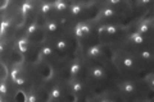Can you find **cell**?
<instances>
[{
  "label": "cell",
  "mask_w": 154,
  "mask_h": 102,
  "mask_svg": "<svg viewBox=\"0 0 154 102\" xmlns=\"http://www.w3.org/2000/svg\"><path fill=\"white\" fill-rule=\"evenodd\" d=\"M91 33V27L89 23L86 22H80L76 24L75 27V35L79 37V38H84L86 36H89Z\"/></svg>",
  "instance_id": "cell-1"
},
{
  "label": "cell",
  "mask_w": 154,
  "mask_h": 102,
  "mask_svg": "<svg viewBox=\"0 0 154 102\" xmlns=\"http://www.w3.org/2000/svg\"><path fill=\"white\" fill-rule=\"evenodd\" d=\"M118 88L125 95H132L136 92V84L132 80H123L118 84Z\"/></svg>",
  "instance_id": "cell-2"
},
{
  "label": "cell",
  "mask_w": 154,
  "mask_h": 102,
  "mask_svg": "<svg viewBox=\"0 0 154 102\" xmlns=\"http://www.w3.org/2000/svg\"><path fill=\"white\" fill-rule=\"evenodd\" d=\"M90 75L93 77L94 79L96 80H100V79H104L105 77H107V71H105V69L103 66H100V65H94V66H91L90 68Z\"/></svg>",
  "instance_id": "cell-3"
},
{
  "label": "cell",
  "mask_w": 154,
  "mask_h": 102,
  "mask_svg": "<svg viewBox=\"0 0 154 102\" xmlns=\"http://www.w3.org/2000/svg\"><path fill=\"white\" fill-rule=\"evenodd\" d=\"M119 61L126 69H136V61H135L134 56L131 55H121L119 56Z\"/></svg>",
  "instance_id": "cell-4"
},
{
  "label": "cell",
  "mask_w": 154,
  "mask_h": 102,
  "mask_svg": "<svg viewBox=\"0 0 154 102\" xmlns=\"http://www.w3.org/2000/svg\"><path fill=\"white\" fill-rule=\"evenodd\" d=\"M86 54H88V56L90 57V59H96V57L102 56L103 47H102V45H93V46H90L88 48Z\"/></svg>",
  "instance_id": "cell-5"
},
{
  "label": "cell",
  "mask_w": 154,
  "mask_h": 102,
  "mask_svg": "<svg viewBox=\"0 0 154 102\" xmlns=\"http://www.w3.org/2000/svg\"><path fill=\"white\" fill-rule=\"evenodd\" d=\"M69 89H71V92H73V93H80V92H82V89H84L82 82L76 79V78H72L69 80Z\"/></svg>",
  "instance_id": "cell-6"
},
{
  "label": "cell",
  "mask_w": 154,
  "mask_h": 102,
  "mask_svg": "<svg viewBox=\"0 0 154 102\" xmlns=\"http://www.w3.org/2000/svg\"><path fill=\"white\" fill-rule=\"evenodd\" d=\"M128 40L132 45H143V43L145 42V36L141 35V33H139V32H134L130 35Z\"/></svg>",
  "instance_id": "cell-7"
},
{
  "label": "cell",
  "mask_w": 154,
  "mask_h": 102,
  "mask_svg": "<svg viewBox=\"0 0 154 102\" xmlns=\"http://www.w3.org/2000/svg\"><path fill=\"white\" fill-rule=\"evenodd\" d=\"M116 16H117V10H116L114 8H110V7H105L99 12L100 18H112Z\"/></svg>",
  "instance_id": "cell-8"
},
{
  "label": "cell",
  "mask_w": 154,
  "mask_h": 102,
  "mask_svg": "<svg viewBox=\"0 0 154 102\" xmlns=\"http://www.w3.org/2000/svg\"><path fill=\"white\" fill-rule=\"evenodd\" d=\"M44 28L46 32H51L54 33L58 31V28H59V24H58V22L55 21V19H48V21L45 22L44 24Z\"/></svg>",
  "instance_id": "cell-9"
},
{
  "label": "cell",
  "mask_w": 154,
  "mask_h": 102,
  "mask_svg": "<svg viewBox=\"0 0 154 102\" xmlns=\"http://www.w3.org/2000/svg\"><path fill=\"white\" fill-rule=\"evenodd\" d=\"M137 56L139 59L143 60V61H150L153 59V54L150 50H148V48H143V50H139L137 51Z\"/></svg>",
  "instance_id": "cell-10"
},
{
  "label": "cell",
  "mask_w": 154,
  "mask_h": 102,
  "mask_svg": "<svg viewBox=\"0 0 154 102\" xmlns=\"http://www.w3.org/2000/svg\"><path fill=\"white\" fill-rule=\"evenodd\" d=\"M80 71H81V64L79 61H73L69 65V74H71V77L72 78H76V77L80 74Z\"/></svg>",
  "instance_id": "cell-11"
},
{
  "label": "cell",
  "mask_w": 154,
  "mask_h": 102,
  "mask_svg": "<svg viewBox=\"0 0 154 102\" xmlns=\"http://www.w3.org/2000/svg\"><path fill=\"white\" fill-rule=\"evenodd\" d=\"M150 28H152L150 23H149L148 21H143V22H140L137 24V31L136 32L141 33V35H145V33H148L149 31H150Z\"/></svg>",
  "instance_id": "cell-12"
},
{
  "label": "cell",
  "mask_w": 154,
  "mask_h": 102,
  "mask_svg": "<svg viewBox=\"0 0 154 102\" xmlns=\"http://www.w3.org/2000/svg\"><path fill=\"white\" fill-rule=\"evenodd\" d=\"M84 5L82 4H80V3H75V4H72V5L69 7V14L71 16H79L80 13H82L84 12Z\"/></svg>",
  "instance_id": "cell-13"
},
{
  "label": "cell",
  "mask_w": 154,
  "mask_h": 102,
  "mask_svg": "<svg viewBox=\"0 0 154 102\" xmlns=\"http://www.w3.org/2000/svg\"><path fill=\"white\" fill-rule=\"evenodd\" d=\"M62 97V88L59 86H54L49 92V98L50 100H59Z\"/></svg>",
  "instance_id": "cell-14"
},
{
  "label": "cell",
  "mask_w": 154,
  "mask_h": 102,
  "mask_svg": "<svg viewBox=\"0 0 154 102\" xmlns=\"http://www.w3.org/2000/svg\"><path fill=\"white\" fill-rule=\"evenodd\" d=\"M55 48H57V51H59V52H64L67 48H68V41H67L66 38H59V40H57Z\"/></svg>",
  "instance_id": "cell-15"
},
{
  "label": "cell",
  "mask_w": 154,
  "mask_h": 102,
  "mask_svg": "<svg viewBox=\"0 0 154 102\" xmlns=\"http://www.w3.org/2000/svg\"><path fill=\"white\" fill-rule=\"evenodd\" d=\"M53 8H54L57 12L63 13V12H66L67 9H68V4L64 3V1H60V0H58V1L53 3Z\"/></svg>",
  "instance_id": "cell-16"
},
{
  "label": "cell",
  "mask_w": 154,
  "mask_h": 102,
  "mask_svg": "<svg viewBox=\"0 0 154 102\" xmlns=\"http://www.w3.org/2000/svg\"><path fill=\"white\" fill-rule=\"evenodd\" d=\"M17 47H18L19 52H26L27 48H28V40L26 37L19 38V40L17 41Z\"/></svg>",
  "instance_id": "cell-17"
},
{
  "label": "cell",
  "mask_w": 154,
  "mask_h": 102,
  "mask_svg": "<svg viewBox=\"0 0 154 102\" xmlns=\"http://www.w3.org/2000/svg\"><path fill=\"white\" fill-rule=\"evenodd\" d=\"M53 54H54V51H53L51 46H42L41 50H40V57H42V59H46V57H50L53 56Z\"/></svg>",
  "instance_id": "cell-18"
},
{
  "label": "cell",
  "mask_w": 154,
  "mask_h": 102,
  "mask_svg": "<svg viewBox=\"0 0 154 102\" xmlns=\"http://www.w3.org/2000/svg\"><path fill=\"white\" fill-rule=\"evenodd\" d=\"M32 9H33V4L30 3V1H26V3H23V4H22L21 12H19V13H21L23 17H26V14H27V13H30Z\"/></svg>",
  "instance_id": "cell-19"
},
{
  "label": "cell",
  "mask_w": 154,
  "mask_h": 102,
  "mask_svg": "<svg viewBox=\"0 0 154 102\" xmlns=\"http://www.w3.org/2000/svg\"><path fill=\"white\" fill-rule=\"evenodd\" d=\"M37 32H38V26H37V23H36V22H32L30 26L27 27V35H28V36H33V35H36Z\"/></svg>",
  "instance_id": "cell-20"
},
{
  "label": "cell",
  "mask_w": 154,
  "mask_h": 102,
  "mask_svg": "<svg viewBox=\"0 0 154 102\" xmlns=\"http://www.w3.org/2000/svg\"><path fill=\"white\" fill-rule=\"evenodd\" d=\"M119 28L117 26H114V24H107V31H105V35L108 36H113L116 33L118 32Z\"/></svg>",
  "instance_id": "cell-21"
},
{
  "label": "cell",
  "mask_w": 154,
  "mask_h": 102,
  "mask_svg": "<svg viewBox=\"0 0 154 102\" xmlns=\"http://www.w3.org/2000/svg\"><path fill=\"white\" fill-rule=\"evenodd\" d=\"M51 9H54V8H53V4L51 3H42L41 5H40V12L42 14H48V13L51 10Z\"/></svg>",
  "instance_id": "cell-22"
},
{
  "label": "cell",
  "mask_w": 154,
  "mask_h": 102,
  "mask_svg": "<svg viewBox=\"0 0 154 102\" xmlns=\"http://www.w3.org/2000/svg\"><path fill=\"white\" fill-rule=\"evenodd\" d=\"M22 74H23V73L21 70V68H18V66H14L13 69H12V71H11V75H12V79L13 80H16L18 77H21Z\"/></svg>",
  "instance_id": "cell-23"
},
{
  "label": "cell",
  "mask_w": 154,
  "mask_h": 102,
  "mask_svg": "<svg viewBox=\"0 0 154 102\" xmlns=\"http://www.w3.org/2000/svg\"><path fill=\"white\" fill-rule=\"evenodd\" d=\"M12 22H13V19H12V18H9V19H5V21H3V22H2V35H4V33L7 32L8 27H11Z\"/></svg>",
  "instance_id": "cell-24"
},
{
  "label": "cell",
  "mask_w": 154,
  "mask_h": 102,
  "mask_svg": "<svg viewBox=\"0 0 154 102\" xmlns=\"http://www.w3.org/2000/svg\"><path fill=\"white\" fill-rule=\"evenodd\" d=\"M145 82H146V84L150 87L152 89H154V74H149L145 77Z\"/></svg>",
  "instance_id": "cell-25"
},
{
  "label": "cell",
  "mask_w": 154,
  "mask_h": 102,
  "mask_svg": "<svg viewBox=\"0 0 154 102\" xmlns=\"http://www.w3.org/2000/svg\"><path fill=\"white\" fill-rule=\"evenodd\" d=\"M26 98H27V102H37V95L33 91H31L30 93L27 95Z\"/></svg>",
  "instance_id": "cell-26"
},
{
  "label": "cell",
  "mask_w": 154,
  "mask_h": 102,
  "mask_svg": "<svg viewBox=\"0 0 154 102\" xmlns=\"http://www.w3.org/2000/svg\"><path fill=\"white\" fill-rule=\"evenodd\" d=\"M14 82H16V84H18V86H23V84L26 83V77L22 74L21 77H18V78L14 80Z\"/></svg>",
  "instance_id": "cell-27"
},
{
  "label": "cell",
  "mask_w": 154,
  "mask_h": 102,
  "mask_svg": "<svg viewBox=\"0 0 154 102\" xmlns=\"http://www.w3.org/2000/svg\"><path fill=\"white\" fill-rule=\"evenodd\" d=\"M105 31H107V24H102V26H99V28H98V33H99V36L105 35Z\"/></svg>",
  "instance_id": "cell-28"
},
{
  "label": "cell",
  "mask_w": 154,
  "mask_h": 102,
  "mask_svg": "<svg viewBox=\"0 0 154 102\" xmlns=\"http://www.w3.org/2000/svg\"><path fill=\"white\" fill-rule=\"evenodd\" d=\"M0 93H2V96L7 95V84H5V82H2V84H0Z\"/></svg>",
  "instance_id": "cell-29"
},
{
  "label": "cell",
  "mask_w": 154,
  "mask_h": 102,
  "mask_svg": "<svg viewBox=\"0 0 154 102\" xmlns=\"http://www.w3.org/2000/svg\"><path fill=\"white\" fill-rule=\"evenodd\" d=\"M121 4V1L119 0H112V1H108L107 3V7H110V8H114V7H117Z\"/></svg>",
  "instance_id": "cell-30"
},
{
  "label": "cell",
  "mask_w": 154,
  "mask_h": 102,
  "mask_svg": "<svg viewBox=\"0 0 154 102\" xmlns=\"http://www.w3.org/2000/svg\"><path fill=\"white\" fill-rule=\"evenodd\" d=\"M2 68H3V77H2V82H5V77H7L8 70H7L5 64H2Z\"/></svg>",
  "instance_id": "cell-31"
},
{
  "label": "cell",
  "mask_w": 154,
  "mask_h": 102,
  "mask_svg": "<svg viewBox=\"0 0 154 102\" xmlns=\"http://www.w3.org/2000/svg\"><path fill=\"white\" fill-rule=\"evenodd\" d=\"M149 4H150V1H149V0H145V1H139V3H137V5L145 7V5H149Z\"/></svg>",
  "instance_id": "cell-32"
},
{
  "label": "cell",
  "mask_w": 154,
  "mask_h": 102,
  "mask_svg": "<svg viewBox=\"0 0 154 102\" xmlns=\"http://www.w3.org/2000/svg\"><path fill=\"white\" fill-rule=\"evenodd\" d=\"M9 4H11V1H4V3H3V5H2V8H0V9H2V10H4V9H5V8L9 5Z\"/></svg>",
  "instance_id": "cell-33"
},
{
  "label": "cell",
  "mask_w": 154,
  "mask_h": 102,
  "mask_svg": "<svg viewBox=\"0 0 154 102\" xmlns=\"http://www.w3.org/2000/svg\"><path fill=\"white\" fill-rule=\"evenodd\" d=\"M136 102H152V101L145 100V98H139V100H136Z\"/></svg>",
  "instance_id": "cell-34"
},
{
  "label": "cell",
  "mask_w": 154,
  "mask_h": 102,
  "mask_svg": "<svg viewBox=\"0 0 154 102\" xmlns=\"http://www.w3.org/2000/svg\"><path fill=\"white\" fill-rule=\"evenodd\" d=\"M100 102H114V101H108V100H103V101H100Z\"/></svg>",
  "instance_id": "cell-35"
}]
</instances>
